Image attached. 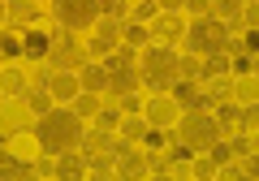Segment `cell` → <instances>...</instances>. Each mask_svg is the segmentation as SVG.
Returning a JSON list of instances; mask_svg holds the SVG:
<instances>
[{"label":"cell","mask_w":259,"mask_h":181,"mask_svg":"<svg viewBox=\"0 0 259 181\" xmlns=\"http://www.w3.org/2000/svg\"><path fill=\"white\" fill-rule=\"evenodd\" d=\"M87 125L74 117L69 108H48L44 117L35 121V129H30V138H35L39 155H65V151H78V143H82Z\"/></svg>","instance_id":"1"},{"label":"cell","mask_w":259,"mask_h":181,"mask_svg":"<svg viewBox=\"0 0 259 181\" xmlns=\"http://www.w3.org/2000/svg\"><path fill=\"white\" fill-rule=\"evenodd\" d=\"M139 78L151 95H164L177 78V48H164V43H147L139 52Z\"/></svg>","instance_id":"2"},{"label":"cell","mask_w":259,"mask_h":181,"mask_svg":"<svg viewBox=\"0 0 259 181\" xmlns=\"http://www.w3.org/2000/svg\"><path fill=\"white\" fill-rule=\"evenodd\" d=\"M182 43L190 48L194 56H212V52H225V43H229V26L225 22H216L212 13H203V18L186 22V35Z\"/></svg>","instance_id":"3"},{"label":"cell","mask_w":259,"mask_h":181,"mask_svg":"<svg viewBox=\"0 0 259 181\" xmlns=\"http://www.w3.org/2000/svg\"><path fill=\"white\" fill-rule=\"evenodd\" d=\"M173 129H177L173 138H177L182 147H190V151H207V147L221 138V125H216L212 112H182Z\"/></svg>","instance_id":"4"},{"label":"cell","mask_w":259,"mask_h":181,"mask_svg":"<svg viewBox=\"0 0 259 181\" xmlns=\"http://www.w3.org/2000/svg\"><path fill=\"white\" fill-rule=\"evenodd\" d=\"M82 65H87L82 43H78L69 30L56 26L52 30V43H48V56H44V69H52V73H78Z\"/></svg>","instance_id":"5"},{"label":"cell","mask_w":259,"mask_h":181,"mask_svg":"<svg viewBox=\"0 0 259 181\" xmlns=\"http://www.w3.org/2000/svg\"><path fill=\"white\" fill-rule=\"evenodd\" d=\"M52 18L61 30H87L100 22V0H52Z\"/></svg>","instance_id":"6"},{"label":"cell","mask_w":259,"mask_h":181,"mask_svg":"<svg viewBox=\"0 0 259 181\" xmlns=\"http://www.w3.org/2000/svg\"><path fill=\"white\" fill-rule=\"evenodd\" d=\"M139 117L147 121L151 129H173V125H177V117H182V108L168 100V91H164V95H147V104H143Z\"/></svg>","instance_id":"7"},{"label":"cell","mask_w":259,"mask_h":181,"mask_svg":"<svg viewBox=\"0 0 259 181\" xmlns=\"http://www.w3.org/2000/svg\"><path fill=\"white\" fill-rule=\"evenodd\" d=\"M168 100H173L182 112H212V104H207V95H203V86H199V82H182V78H173V86H168Z\"/></svg>","instance_id":"8"},{"label":"cell","mask_w":259,"mask_h":181,"mask_svg":"<svg viewBox=\"0 0 259 181\" xmlns=\"http://www.w3.org/2000/svg\"><path fill=\"white\" fill-rule=\"evenodd\" d=\"M147 35H151V43H164V48L182 43V35H186L182 13H156V18H151V26H147Z\"/></svg>","instance_id":"9"},{"label":"cell","mask_w":259,"mask_h":181,"mask_svg":"<svg viewBox=\"0 0 259 181\" xmlns=\"http://www.w3.org/2000/svg\"><path fill=\"white\" fill-rule=\"evenodd\" d=\"M112 168H117V181H143L147 177V151H134V147H130L125 155L112 160Z\"/></svg>","instance_id":"10"},{"label":"cell","mask_w":259,"mask_h":181,"mask_svg":"<svg viewBox=\"0 0 259 181\" xmlns=\"http://www.w3.org/2000/svg\"><path fill=\"white\" fill-rule=\"evenodd\" d=\"M52 177H56V181H87V155H82V151H65V155H56Z\"/></svg>","instance_id":"11"},{"label":"cell","mask_w":259,"mask_h":181,"mask_svg":"<svg viewBox=\"0 0 259 181\" xmlns=\"http://www.w3.org/2000/svg\"><path fill=\"white\" fill-rule=\"evenodd\" d=\"M48 43H52V30L26 26V30H22V61H44V56H48Z\"/></svg>","instance_id":"12"},{"label":"cell","mask_w":259,"mask_h":181,"mask_svg":"<svg viewBox=\"0 0 259 181\" xmlns=\"http://www.w3.org/2000/svg\"><path fill=\"white\" fill-rule=\"evenodd\" d=\"M78 73H52V82H48V95H52V104H61V108H69V100L78 95Z\"/></svg>","instance_id":"13"},{"label":"cell","mask_w":259,"mask_h":181,"mask_svg":"<svg viewBox=\"0 0 259 181\" xmlns=\"http://www.w3.org/2000/svg\"><path fill=\"white\" fill-rule=\"evenodd\" d=\"M5 18H9L13 26L26 30L30 22H39L44 13H39V0H5Z\"/></svg>","instance_id":"14"},{"label":"cell","mask_w":259,"mask_h":181,"mask_svg":"<svg viewBox=\"0 0 259 181\" xmlns=\"http://www.w3.org/2000/svg\"><path fill=\"white\" fill-rule=\"evenodd\" d=\"M0 181H39V177L30 168V160H18V155L0 151Z\"/></svg>","instance_id":"15"},{"label":"cell","mask_w":259,"mask_h":181,"mask_svg":"<svg viewBox=\"0 0 259 181\" xmlns=\"http://www.w3.org/2000/svg\"><path fill=\"white\" fill-rule=\"evenodd\" d=\"M30 86V78L22 73V65H9V69H0V95L5 100H22Z\"/></svg>","instance_id":"16"},{"label":"cell","mask_w":259,"mask_h":181,"mask_svg":"<svg viewBox=\"0 0 259 181\" xmlns=\"http://www.w3.org/2000/svg\"><path fill=\"white\" fill-rule=\"evenodd\" d=\"M78 86H82V91H95V95L108 91V69H104L100 61H87L82 69H78Z\"/></svg>","instance_id":"17"},{"label":"cell","mask_w":259,"mask_h":181,"mask_svg":"<svg viewBox=\"0 0 259 181\" xmlns=\"http://www.w3.org/2000/svg\"><path fill=\"white\" fill-rule=\"evenodd\" d=\"M242 5H246V0H212V5H207V13H212L216 22H225V26H242L238 22V13H242Z\"/></svg>","instance_id":"18"},{"label":"cell","mask_w":259,"mask_h":181,"mask_svg":"<svg viewBox=\"0 0 259 181\" xmlns=\"http://www.w3.org/2000/svg\"><path fill=\"white\" fill-rule=\"evenodd\" d=\"M69 112H74L78 121L95 117V112H100V95H95V91H78L74 100H69Z\"/></svg>","instance_id":"19"},{"label":"cell","mask_w":259,"mask_h":181,"mask_svg":"<svg viewBox=\"0 0 259 181\" xmlns=\"http://www.w3.org/2000/svg\"><path fill=\"white\" fill-rule=\"evenodd\" d=\"M121 26H125V22H112V18H104V22H95V43H104L112 52V48L121 43Z\"/></svg>","instance_id":"20"},{"label":"cell","mask_w":259,"mask_h":181,"mask_svg":"<svg viewBox=\"0 0 259 181\" xmlns=\"http://www.w3.org/2000/svg\"><path fill=\"white\" fill-rule=\"evenodd\" d=\"M199 86H203L207 104H225V100H229V95H233V86H229V82H225V78H203V82H199Z\"/></svg>","instance_id":"21"},{"label":"cell","mask_w":259,"mask_h":181,"mask_svg":"<svg viewBox=\"0 0 259 181\" xmlns=\"http://www.w3.org/2000/svg\"><path fill=\"white\" fill-rule=\"evenodd\" d=\"M199 65H203V78H225V73H229V56H225V52L199 56ZM203 78H199V82H203Z\"/></svg>","instance_id":"22"},{"label":"cell","mask_w":259,"mask_h":181,"mask_svg":"<svg viewBox=\"0 0 259 181\" xmlns=\"http://www.w3.org/2000/svg\"><path fill=\"white\" fill-rule=\"evenodd\" d=\"M121 43L125 48H147L151 35H147V26H139V22H125V26H121Z\"/></svg>","instance_id":"23"},{"label":"cell","mask_w":259,"mask_h":181,"mask_svg":"<svg viewBox=\"0 0 259 181\" xmlns=\"http://www.w3.org/2000/svg\"><path fill=\"white\" fill-rule=\"evenodd\" d=\"M143 129H147V121L134 112V117H121V125H117V138H125V143H134V138H143Z\"/></svg>","instance_id":"24"},{"label":"cell","mask_w":259,"mask_h":181,"mask_svg":"<svg viewBox=\"0 0 259 181\" xmlns=\"http://www.w3.org/2000/svg\"><path fill=\"white\" fill-rule=\"evenodd\" d=\"M95 129H104V134H117V125H121V108H104L100 104V112H95Z\"/></svg>","instance_id":"25"},{"label":"cell","mask_w":259,"mask_h":181,"mask_svg":"<svg viewBox=\"0 0 259 181\" xmlns=\"http://www.w3.org/2000/svg\"><path fill=\"white\" fill-rule=\"evenodd\" d=\"M177 78H182V82H199V78H203L199 56H177Z\"/></svg>","instance_id":"26"},{"label":"cell","mask_w":259,"mask_h":181,"mask_svg":"<svg viewBox=\"0 0 259 181\" xmlns=\"http://www.w3.org/2000/svg\"><path fill=\"white\" fill-rule=\"evenodd\" d=\"M156 0H139V5H130V18L125 22H139V26H151V18H156Z\"/></svg>","instance_id":"27"},{"label":"cell","mask_w":259,"mask_h":181,"mask_svg":"<svg viewBox=\"0 0 259 181\" xmlns=\"http://www.w3.org/2000/svg\"><path fill=\"white\" fill-rule=\"evenodd\" d=\"M100 18L125 22V18H130V0H100Z\"/></svg>","instance_id":"28"},{"label":"cell","mask_w":259,"mask_h":181,"mask_svg":"<svg viewBox=\"0 0 259 181\" xmlns=\"http://www.w3.org/2000/svg\"><path fill=\"white\" fill-rule=\"evenodd\" d=\"M0 56H22V30H0Z\"/></svg>","instance_id":"29"},{"label":"cell","mask_w":259,"mask_h":181,"mask_svg":"<svg viewBox=\"0 0 259 181\" xmlns=\"http://www.w3.org/2000/svg\"><path fill=\"white\" fill-rule=\"evenodd\" d=\"M139 143H143V151H160V147L168 143V129H143Z\"/></svg>","instance_id":"30"},{"label":"cell","mask_w":259,"mask_h":181,"mask_svg":"<svg viewBox=\"0 0 259 181\" xmlns=\"http://www.w3.org/2000/svg\"><path fill=\"white\" fill-rule=\"evenodd\" d=\"M238 108H246V104H255V73H250V78H238Z\"/></svg>","instance_id":"31"},{"label":"cell","mask_w":259,"mask_h":181,"mask_svg":"<svg viewBox=\"0 0 259 181\" xmlns=\"http://www.w3.org/2000/svg\"><path fill=\"white\" fill-rule=\"evenodd\" d=\"M229 69L238 73V78H250V73H255V56H250V52H238V56L229 61Z\"/></svg>","instance_id":"32"},{"label":"cell","mask_w":259,"mask_h":181,"mask_svg":"<svg viewBox=\"0 0 259 181\" xmlns=\"http://www.w3.org/2000/svg\"><path fill=\"white\" fill-rule=\"evenodd\" d=\"M229 151H233V160H242V155H255V134H238L229 143Z\"/></svg>","instance_id":"33"},{"label":"cell","mask_w":259,"mask_h":181,"mask_svg":"<svg viewBox=\"0 0 259 181\" xmlns=\"http://www.w3.org/2000/svg\"><path fill=\"white\" fill-rule=\"evenodd\" d=\"M190 172H194V181H216V164L212 160H190Z\"/></svg>","instance_id":"34"},{"label":"cell","mask_w":259,"mask_h":181,"mask_svg":"<svg viewBox=\"0 0 259 181\" xmlns=\"http://www.w3.org/2000/svg\"><path fill=\"white\" fill-rule=\"evenodd\" d=\"M30 168H35V177H44V181H48V177H52V168H56V155H39Z\"/></svg>","instance_id":"35"},{"label":"cell","mask_w":259,"mask_h":181,"mask_svg":"<svg viewBox=\"0 0 259 181\" xmlns=\"http://www.w3.org/2000/svg\"><path fill=\"white\" fill-rule=\"evenodd\" d=\"M238 172H242V181H255V177H259V164H255V155H242V160H238Z\"/></svg>","instance_id":"36"},{"label":"cell","mask_w":259,"mask_h":181,"mask_svg":"<svg viewBox=\"0 0 259 181\" xmlns=\"http://www.w3.org/2000/svg\"><path fill=\"white\" fill-rule=\"evenodd\" d=\"M117 108H121V117H134V112H143V100H139V95H121Z\"/></svg>","instance_id":"37"},{"label":"cell","mask_w":259,"mask_h":181,"mask_svg":"<svg viewBox=\"0 0 259 181\" xmlns=\"http://www.w3.org/2000/svg\"><path fill=\"white\" fill-rule=\"evenodd\" d=\"M216 177H221V181H242V172H238V164H221Z\"/></svg>","instance_id":"38"},{"label":"cell","mask_w":259,"mask_h":181,"mask_svg":"<svg viewBox=\"0 0 259 181\" xmlns=\"http://www.w3.org/2000/svg\"><path fill=\"white\" fill-rule=\"evenodd\" d=\"M207 5H212V0H186L182 9H190V13H194V18H203V13H207Z\"/></svg>","instance_id":"39"},{"label":"cell","mask_w":259,"mask_h":181,"mask_svg":"<svg viewBox=\"0 0 259 181\" xmlns=\"http://www.w3.org/2000/svg\"><path fill=\"white\" fill-rule=\"evenodd\" d=\"M182 5H186V0H156L160 13H182Z\"/></svg>","instance_id":"40"},{"label":"cell","mask_w":259,"mask_h":181,"mask_svg":"<svg viewBox=\"0 0 259 181\" xmlns=\"http://www.w3.org/2000/svg\"><path fill=\"white\" fill-rule=\"evenodd\" d=\"M151 181H177V177H168V172H151Z\"/></svg>","instance_id":"41"},{"label":"cell","mask_w":259,"mask_h":181,"mask_svg":"<svg viewBox=\"0 0 259 181\" xmlns=\"http://www.w3.org/2000/svg\"><path fill=\"white\" fill-rule=\"evenodd\" d=\"M5 22H9V18H5V0H0V26H5Z\"/></svg>","instance_id":"42"},{"label":"cell","mask_w":259,"mask_h":181,"mask_svg":"<svg viewBox=\"0 0 259 181\" xmlns=\"http://www.w3.org/2000/svg\"><path fill=\"white\" fill-rule=\"evenodd\" d=\"M246 5H250V0H246Z\"/></svg>","instance_id":"43"}]
</instances>
